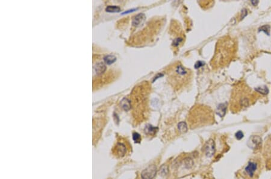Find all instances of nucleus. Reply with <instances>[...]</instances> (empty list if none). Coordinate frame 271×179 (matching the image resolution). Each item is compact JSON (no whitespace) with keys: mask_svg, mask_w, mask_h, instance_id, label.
Wrapping results in <instances>:
<instances>
[{"mask_svg":"<svg viewBox=\"0 0 271 179\" xmlns=\"http://www.w3.org/2000/svg\"><path fill=\"white\" fill-rule=\"evenodd\" d=\"M236 44L233 40L225 37L217 42L215 54L212 60L214 67L223 66L228 63L235 53Z\"/></svg>","mask_w":271,"mask_h":179,"instance_id":"1","label":"nucleus"},{"mask_svg":"<svg viewBox=\"0 0 271 179\" xmlns=\"http://www.w3.org/2000/svg\"><path fill=\"white\" fill-rule=\"evenodd\" d=\"M256 95L250 88L244 83L237 85L232 92L231 108L234 109L248 107L255 101Z\"/></svg>","mask_w":271,"mask_h":179,"instance_id":"2","label":"nucleus"},{"mask_svg":"<svg viewBox=\"0 0 271 179\" xmlns=\"http://www.w3.org/2000/svg\"><path fill=\"white\" fill-rule=\"evenodd\" d=\"M192 73L181 63H175L169 69L168 78L169 82L176 90L186 88L190 82Z\"/></svg>","mask_w":271,"mask_h":179,"instance_id":"3","label":"nucleus"},{"mask_svg":"<svg viewBox=\"0 0 271 179\" xmlns=\"http://www.w3.org/2000/svg\"><path fill=\"white\" fill-rule=\"evenodd\" d=\"M157 166L154 165H149L146 169H145L141 173L142 179H153L156 175Z\"/></svg>","mask_w":271,"mask_h":179,"instance_id":"4","label":"nucleus"},{"mask_svg":"<svg viewBox=\"0 0 271 179\" xmlns=\"http://www.w3.org/2000/svg\"><path fill=\"white\" fill-rule=\"evenodd\" d=\"M204 152H205L206 156L208 157H211L215 153V143L214 141L211 139L208 140L205 142V145H204Z\"/></svg>","mask_w":271,"mask_h":179,"instance_id":"5","label":"nucleus"},{"mask_svg":"<svg viewBox=\"0 0 271 179\" xmlns=\"http://www.w3.org/2000/svg\"><path fill=\"white\" fill-rule=\"evenodd\" d=\"M261 143V138L259 136H252L250 137L248 146L251 149H255Z\"/></svg>","mask_w":271,"mask_h":179,"instance_id":"6","label":"nucleus"},{"mask_svg":"<svg viewBox=\"0 0 271 179\" xmlns=\"http://www.w3.org/2000/svg\"><path fill=\"white\" fill-rule=\"evenodd\" d=\"M127 152L126 146L122 143H118L114 148V153L118 157H122L125 156Z\"/></svg>","mask_w":271,"mask_h":179,"instance_id":"7","label":"nucleus"},{"mask_svg":"<svg viewBox=\"0 0 271 179\" xmlns=\"http://www.w3.org/2000/svg\"><path fill=\"white\" fill-rule=\"evenodd\" d=\"M146 20V16L143 13H139L133 18L132 21V25L134 27H138L145 22Z\"/></svg>","mask_w":271,"mask_h":179,"instance_id":"8","label":"nucleus"},{"mask_svg":"<svg viewBox=\"0 0 271 179\" xmlns=\"http://www.w3.org/2000/svg\"><path fill=\"white\" fill-rule=\"evenodd\" d=\"M257 168V163L254 162H250L248 163V165L246 166L245 171L250 177H252L254 175V173L256 171Z\"/></svg>","mask_w":271,"mask_h":179,"instance_id":"9","label":"nucleus"},{"mask_svg":"<svg viewBox=\"0 0 271 179\" xmlns=\"http://www.w3.org/2000/svg\"><path fill=\"white\" fill-rule=\"evenodd\" d=\"M227 106H228L227 103L220 104L217 107L216 113H217L219 116H220V117H223L226 113V109H227Z\"/></svg>","mask_w":271,"mask_h":179,"instance_id":"10","label":"nucleus"},{"mask_svg":"<svg viewBox=\"0 0 271 179\" xmlns=\"http://www.w3.org/2000/svg\"><path fill=\"white\" fill-rule=\"evenodd\" d=\"M145 133L147 135L154 136L158 131V128L156 127L152 126L151 124H147L145 127Z\"/></svg>","mask_w":271,"mask_h":179,"instance_id":"11","label":"nucleus"},{"mask_svg":"<svg viewBox=\"0 0 271 179\" xmlns=\"http://www.w3.org/2000/svg\"><path fill=\"white\" fill-rule=\"evenodd\" d=\"M94 70L97 74H101L106 70V66L103 63H97L94 66Z\"/></svg>","mask_w":271,"mask_h":179,"instance_id":"12","label":"nucleus"},{"mask_svg":"<svg viewBox=\"0 0 271 179\" xmlns=\"http://www.w3.org/2000/svg\"><path fill=\"white\" fill-rule=\"evenodd\" d=\"M121 104L122 109L125 111L129 110L131 108V104L130 100H128V99L126 98H124L122 99V100L121 102Z\"/></svg>","mask_w":271,"mask_h":179,"instance_id":"13","label":"nucleus"},{"mask_svg":"<svg viewBox=\"0 0 271 179\" xmlns=\"http://www.w3.org/2000/svg\"><path fill=\"white\" fill-rule=\"evenodd\" d=\"M178 129L181 133H184L187 132L188 127L186 122H184V121L179 122L178 124Z\"/></svg>","mask_w":271,"mask_h":179,"instance_id":"14","label":"nucleus"},{"mask_svg":"<svg viewBox=\"0 0 271 179\" xmlns=\"http://www.w3.org/2000/svg\"><path fill=\"white\" fill-rule=\"evenodd\" d=\"M116 57L113 55H107L104 57V61L107 65H111L116 62Z\"/></svg>","mask_w":271,"mask_h":179,"instance_id":"15","label":"nucleus"},{"mask_svg":"<svg viewBox=\"0 0 271 179\" xmlns=\"http://www.w3.org/2000/svg\"><path fill=\"white\" fill-rule=\"evenodd\" d=\"M184 164L185 168H187V169H190L193 166L194 162L193 159L191 157H186L184 160Z\"/></svg>","mask_w":271,"mask_h":179,"instance_id":"16","label":"nucleus"},{"mask_svg":"<svg viewBox=\"0 0 271 179\" xmlns=\"http://www.w3.org/2000/svg\"><path fill=\"white\" fill-rule=\"evenodd\" d=\"M168 166L166 165H163L160 168V174L161 176H166L168 174Z\"/></svg>","mask_w":271,"mask_h":179,"instance_id":"17","label":"nucleus"},{"mask_svg":"<svg viewBox=\"0 0 271 179\" xmlns=\"http://www.w3.org/2000/svg\"><path fill=\"white\" fill-rule=\"evenodd\" d=\"M106 10L108 12H120V8L118 6H109L106 7Z\"/></svg>","mask_w":271,"mask_h":179,"instance_id":"18","label":"nucleus"},{"mask_svg":"<svg viewBox=\"0 0 271 179\" xmlns=\"http://www.w3.org/2000/svg\"><path fill=\"white\" fill-rule=\"evenodd\" d=\"M255 91H257V92L260 93V94H261L262 95H266L269 92V90H268V89L266 86L258 87V88L255 89Z\"/></svg>","mask_w":271,"mask_h":179,"instance_id":"19","label":"nucleus"},{"mask_svg":"<svg viewBox=\"0 0 271 179\" xmlns=\"http://www.w3.org/2000/svg\"><path fill=\"white\" fill-rule=\"evenodd\" d=\"M270 27L269 25H266V26H263L261 27L260 29H258V32H264L266 35H269V31H270Z\"/></svg>","mask_w":271,"mask_h":179,"instance_id":"20","label":"nucleus"},{"mask_svg":"<svg viewBox=\"0 0 271 179\" xmlns=\"http://www.w3.org/2000/svg\"><path fill=\"white\" fill-rule=\"evenodd\" d=\"M133 139L136 143H139L141 141V136L137 132H134L133 133Z\"/></svg>","mask_w":271,"mask_h":179,"instance_id":"21","label":"nucleus"},{"mask_svg":"<svg viewBox=\"0 0 271 179\" xmlns=\"http://www.w3.org/2000/svg\"><path fill=\"white\" fill-rule=\"evenodd\" d=\"M183 38H176V39H175L174 41H173V42H172V45L174 46V47H177V46H178L180 44H181V42L183 41Z\"/></svg>","mask_w":271,"mask_h":179,"instance_id":"22","label":"nucleus"},{"mask_svg":"<svg viewBox=\"0 0 271 179\" xmlns=\"http://www.w3.org/2000/svg\"><path fill=\"white\" fill-rule=\"evenodd\" d=\"M235 136H236V139L237 140H240L243 137L244 135L242 131H237V132H236V134H235Z\"/></svg>","mask_w":271,"mask_h":179,"instance_id":"23","label":"nucleus"},{"mask_svg":"<svg viewBox=\"0 0 271 179\" xmlns=\"http://www.w3.org/2000/svg\"><path fill=\"white\" fill-rule=\"evenodd\" d=\"M204 64H205V63H204V62H203L198 61L196 63H195V68L196 69H198V68H199L202 67V66H204Z\"/></svg>","mask_w":271,"mask_h":179,"instance_id":"24","label":"nucleus"},{"mask_svg":"<svg viewBox=\"0 0 271 179\" xmlns=\"http://www.w3.org/2000/svg\"><path fill=\"white\" fill-rule=\"evenodd\" d=\"M247 13H248V12H247V11L245 9L242 10V18H241L242 19L244 18L247 15Z\"/></svg>","mask_w":271,"mask_h":179,"instance_id":"25","label":"nucleus"},{"mask_svg":"<svg viewBox=\"0 0 271 179\" xmlns=\"http://www.w3.org/2000/svg\"><path fill=\"white\" fill-rule=\"evenodd\" d=\"M251 3H252V4H253V5H254V6H255L256 4H257V3H258V1H251Z\"/></svg>","mask_w":271,"mask_h":179,"instance_id":"26","label":"nucleus"}]
</instances>
